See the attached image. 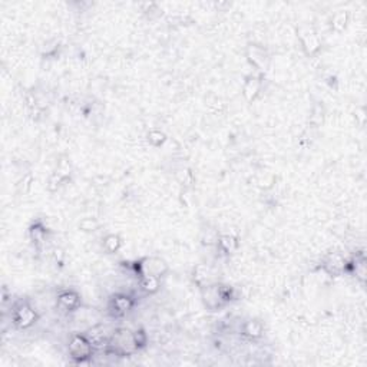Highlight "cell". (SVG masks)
Returning <instances> with one entry per match:
<instances>
[{
    "mask_svg": "<svg viewBox=\"0 0 367 367\" xmlns=\"http://www.w3.org/2000/svg\"><path fill=\"white\" fill-rule=\"evenodd\" d=\"M108 353L118 356V357H127L138 351V346L135 343V337L132 331L127 329H118L109 336V341L106 346Z\"/></svg>",
    "mask_w": 367,
    "mask_h": 367,
    "instance_id": "cell-1",
    "label": "cell"
},
{
    "mask_svg": "<svg viewBox=\"0 0 367 367\" xmlns=\"http://www.w3.org/2000/svg\"><path fill=\"white\" fill-rule=\"evenodd\" d=\"M232 297V290L227 285L212 284L202 287V300L208 310L215 312L227 304Z\"/></svg>",
    "mask_w": 367,
    "mask_h": 367,
    "instance_id": "cell-2",
    "label": "cell"
},
{
    "mask_svg": "<svg viewBox=\"0 0 367 367\" xmlns=\"http://www.w3.org/2000/svg\"><path fill=\"white\" fill-rule=\"evenodd\" d=\"M93 350V346L85 334H74L68 344V353L76 363H85L91 360Z\"/></svg>",
    "mask_w": 367,
    "mask_h": 367,
    "instance_id": "cell-3",
    "label": "cell"
},
{
    "mask_svg": "<svg viewBox=\"0 0 367 367\" xmlns=\"http://www.w3.org/2000/svg\"><path fill=\"white\" fill-rule=\"evenodd\" d=\"M138 277L141 275H149V277H156L161 278L168 273V264L162 258L158 257H145L139 260L135 264Z\"/></svg>",
    "mask_w": 367,
    "mask_h": 367,
    "instance_id": "cell-4",
    "label": "cell"
},
{
    "mask_svg": "<svg viewBox=\"0 0 367 367\" xmlns=\"http://www.w3.org/2000/svg\"><path fill=\"white\" fill-rule=\"evenodd\" d=\"M37 320L36 310L26 301H19L13 309L12 321L18 329H29Z\"/></svg>",
    "mask_w": 367,
    "mask_h": 367,
    "instance_id": "cell-5",
    "label": "cell"
},
{
    "mask_svg": "<svg viewBox=\"0 0 367 367\" xmlns=\"http://www.w3.org/2000/svg\"><path fill=\"white\" fill-rule=\"evenodd\" d=\"M134 307V298L131 295L127 294H116L109 304V310L113 316L116 317H122L125 316L127 313L131 312Z\"/></svg>",
    "mask_w": 367,
    "mask_h": 367,
    "instance_id": "cell-6",
    "label": "cell"
},
{
    "mask_svg": "<svg viewBox=\"0 0 367 367\" xmlns=\"http://www.w3.org/2000/svg\"><path fill=\"white\" fill-rule=\"evenodd\" d=\"M85 336L88 337V340L91 341V344L93 346V349H102L108 346V341H109V336H106L105 329L102 326H95L88 330V333H85Z\"/></svg>",
    "mask_w": 367,
    "mask_h": 367,
    "instance_id": "cell-7",
    "label": "cell"
},
{
    "mask_svg": "<svg viewBox=\"0 0 367 367\" xmlns=\"http://www.w3.org/2000/svg\"><path fill=\"white\" fill-rule=\"evenodd\" d=\"M79 304H81V298L75 291L68 290L57 295V307L62 309L64 312H74L79 307Z\"/></svg>",
    "mask_w": 367,
    "mask_h": 367,
    "instance_id": "cell-8",
    "label": "cell"
},
{
    "mask_svg": "<svg viewBox=\"0 0 367 367\" xmlns=\"http://www.w3.org/2000/svg\"><path fill=\"white\" fill-rule=\"evenodd\" d=\"M139 288L147 294H154L159 288V278L156 277H149V275H141L138 277Z\"/></svg>",
    "mask_w": 367,
    "mask_h": 367,
    "instance_id": "cell-9",
    "label": "cell"
},
{
    "mask_svg": "<svg viewBox=\"0 0 367 367\" xmlns=\"http://www.w3.org/2000/svg\"><path fill=\"white\" fill-rule=\"evenodd\" d=\"M242 334L248 339H258L263 336V324L258 320H248L242 326Z\"/></svg>",
    "mask_w": 367,
    "mask_h": 367,
    "instance_id": "cell-10",
    "label": "cell"
},
{
    "mask_svg": "<svg viewBox=\"0 0 367 367\" xmlns=\"http://www.w3.org/2000/svg\"><path fill=\"white\" fill-rule=\"evenodd\" d=\"M260 89H261V82H260V79L254 78V76H251V78H248L247 82L244 85V96L247 98L248 101H254V99L257 98Z\"/></svg>",
    "mask_w": 367,
    "mask_h": 367,
    "instance_id": "cell-11",
    "label": "cell"
},
{
    "mask_svg": "<svg viewBox=\"0 0 367 367\" xmlns=\"http://www.w3.org/2000/svg\"><path fill=\"white\" fill-rule=\"evenodd\" d=\"M303 45L305 52L309 55H313L314 52H317L320 49V40L314 33H307V36H303Z\"/></svg>",
    "mask_w": 367,
    "mask_h": 367,
    "instance_id": "cell-12",
    "label": "cell"
},
{
    "mask_svg": "<svg viewBox=\"0 0 367 367\" xmlns=\"http://www.w3.org/2000/svg\"><path fill=\"white\" fill-rule=\"evenodd\" d=\"M103 247L108 253H116L120 247V238L115 234H110L103 239Z\"/></svg>",
    "mask_w": 367,
    "mask_h": 367,
    "instance_id": "cell-13",
    "label": "cell"
},
{
    "mask_svg": "<svg viewBox=\"0 0 367 367\" xmlns=\"http://www.w3.org/2000/svg\"><path fill=\"white\" fill-rule=\"evenodd\" d=\"M218 244H220V247L225 251V253H232V251H235V248H237V241L234 237H231V235H222L218 239Z\"/></svg>",
    "mask_w": 367,
    "mask_h": 367,
    "instance_id": "cell-14",
    "label": "cell"
},
{
    "mask_svg": "<svg viewBox=\"0 0 367 367\" xmlns=\"http://www.w3.org/2000/svg\"><path fill=\"white\" fill-rule=\"evenodd\" d=\"M250 60L253 62V65H256L257 68H263L266 65L264 62L267 60V55L263 50L257 49V47H253V52L250 53Z\"/></svg>",
    "mask_w": 367,
    "mask_h": 367,
    "instance_id": "cell-15",
    "label": "cell"
},
{
    "mask_svg": "<svg viewBox=\"0 0 367 367\" xmlns=\"http://www.w3.org/2000/svg\"><path fill=\"white\" fill-rule=\"evenodd\" d=\"M46 237V229L43 227H40V225H33L32 228H30V238L33 239V242L35 244H42L43 242V239Z\"/></svg>",
    "mask_w": 367,
    "mask_h": 367,
    "instance_id": "cell-16",
    "label": "cell"
},
{
    "mask_svg": "<svg viewBox=\"0 0 367 367\" xmlns=\"http://www.w3.org/2000/svg\"><path fill=\"white\" fill-rule=\"evenodd\" d=\"M148 141L152 144V145H161V144H164V141H165V135L162 134V132H159V131H154V132H151L149 135H148Z\"/></svg>",
    "mask_w": 367,
    "mask_h": 367,
    "instance_id": "cell-17",
    "label": "cell"
},
{
    "mask_svg": "<svg viewBox=\"0 0 367 367\" xmlns=\"http://www.w3.org/2000/svg\"><path fill=\"white\" fill-rule=\"evenodd\" d=\"M134 337H135V343H137L138 350L141 347H144L147 344V334L142 330H137L134 333Z\"/></svg>",
    "mask_w": 367,
    "mask_h": 367,
    "instance_id": "cell-18",
    "label": "cell"
}]
</instances>
